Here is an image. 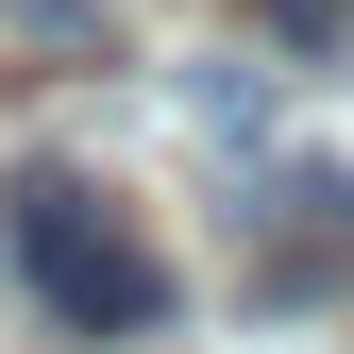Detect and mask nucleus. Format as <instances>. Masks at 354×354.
<instances>
[{
    "mask_svg": "<svg viewBox=\"0 0 354 354\" xmlns=\"http://www.w3.org/2000/svg\"><path fill=\"white\" fill-rule=\"evenodd\" d=\"M0 253H17V287L51 304L68 337H152L169 321V253L84 186V169H17V186H0Z\"/></svg>",
    "mask_w": 354,
    "mask_h": 354,
    "instance_id": "obj_1",
    "label": "nucleus"
},
{
    "mask_svg": "<svg viewBox=\"0 0 354 354\" xmlns=\"http://www.w3.org/2000/svg\"><path fill=\"white\" fill-rule=\"evenodd\" d=\"M337 253H354V186H337V169H287V186H270V304H304Z\"/></svg>",
    "mask_w": 354,
    "mask_h": 354,
    "instance_id": "obj_2",
    "label": "nucleus"
},
{
    "mask_svg": "<svg viewBox=\"0 0 354 354\" xmlns=\"http://www.w3.org/2000/svg\"><path fill=\"white\" fill-rule=\"evenodd\" d=\"M0 51H102V0H0Z\"/></svg>",
    "mask_w": 354,
    "mask_h": 354,
    "instance_id": "obj_3",
    "label": "nucleus"
}]
</instances>
